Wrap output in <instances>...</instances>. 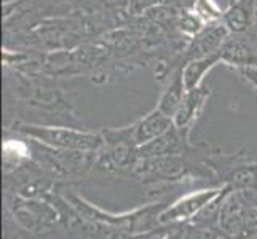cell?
Listing matches in <instances>:
<instances>
[{"mask_svg":"<svg viewBox=\"0 0 257 239\" xmlns=\"http://www.w3.org/2000/svg\"><path fill=\"white\" fill-rule=\"evenodd\" d=\"M233 72L241 77L243 80H246L247 83H249L254 90L257 91V66H252V67H243V69H235Z\"/></svg>","mask_w":257,"mask_h":239,"instance_id":"obj_17","label":"cell"},{"mask_svg":"<svg viewBox=\"0 0 257 239\" xmlns=\"http://www.w3.org/2000/svg\"><path fill=\"white\" fill-rule=\"evenodd\" d=\"M222 23L230 34L254 35L257 31V0H230L222 12Z\"/></svg>","mask_w":257,"mask_h":239,"instance_id":"obj_8","label":"cell"},{"mask_svg":"<svg viewBox=\"0 0 257 239\" xmlns=\"http://www.w3.org/2000/svg\"><path fill=\"white\" fill-rule=\"evenodd\" d=\"M246 193V196L249 198V201L252 202V204L257 207V188H252V190H243Z\"/></svg>","mask_w":257,"mask_h":239,"instance_id":"obj_18","label":"cell"},{"mask_svg":"<svg viewBox=\"0 0 257 239\" xmlns=\"http://www.w3.org/2000/svg\"><path fill=\"white\" fill-rule=\"evenodd\" d=\"M166 4V0H130L128 15L130 16H143L150 8Z\"/></svg>","mask_w":257,"mask_h":239,"instance_id":"obj_16","label":"cell"},{"mask_svg":"<svg viewBox=\"0 0 257 239\" xmlns=\"http://www.w3.org/2000/svg\"><path fill=\"white\" fill-rule=\"evenodd\" d=\"M8 129L16 132L18 136L29 137L47 147L66 150V152H97L104 142L101 132L96 134L75 126L37 125V123L18 120Z\"/></svg>","mask_w":257,"mask_h":239,"instance_id":"obj_1","label":"cell"},{"mask_svg":"<svg viewBox=\"0 0 257 239\" xmlns=\"http://www.w3.org/2000/svg\"><path fill=\"white\" fill-rule=\"evenodd\" d=\"M209 96H211V88L205 85L195 88V90H190L185 94L179 110H177V113L173 118V125L179 131H182L185 136L190 137V132L197 120L200 118V115L205 110L209 101Z\"/></svg>","mask_w":257,"mask_h":239,"instance_id":"obj_10","label":"cell"},{"mask_svg":"<svg viewBox=\"0 0 257 239\" xmlns=\"http://www.w3.org/2000/svg\"><path fill=\"white\" fill-rule=\"evenodd\" d=\"M131 126H133V136H135L136 144L141 147L165 134L173 126V118L155 107L147 115H144L143 118H139L136 123H133Z\"/></svg>","mask_w":257,"mask_h":239,"instance_id":"obj_11","label":"cell"},{"mask_svg":"<svg viewBox=\"0 0 257 239\" xmlns=\"http://www.w3.org/2000/svg\"><path fill=\"white\" fill-rule=\"evenodd\" d=\"M212 171L208 159L203 163L190 161L187 155L163 158H139L133 175L143 182H177L190 177H208Z\"/></svg>","mask_w":257,"mask_h":239,"instance_id":"obj_2","label":"cell"},{"mask_svg":"<svg viewBox=\"0 0 257 239\" xmlns=\"http://www.w3.org/2000/svg\"><path fill=\"white\" fill-rule=\"evenodd\" d=\"M173 229L165 239H224L217 231L211 228L198 226L195 223H174L171 225Z\"/></svg>","mask_w":257,"mask_h":239,"instance_id":"obj_14","label":"cell"},{"mask_svg":"<svg viewBox=\"0 0 257 239\" xmlns=\"http://www.w3.org/2000/svg\"><path fill=\"white\" fill-rule=\"evenodd\" d=\"M222 187H211L206 190L193 191L182 196L181 199L174 201L171 206H168L162 210L160 214V225H174V223H184L198 214L208 202L217 196Z\"/></svg>","mask_w":257,"mask_h":239,"instance_id":"obj_6","label":"cell"},{"mask_svg":"<svg viewBox=\"0 0 257 239\" xmlns=\"http://www.w3.org/2000/svg\"><path fill=\"white\" fill-rule=\"evenodd\" d=\"M189 136L177 129L174 125L168 129L165 134L157 137L150 142L139 147V158H163L174 155H187L193 147H190Z\"/></svg>","mask_w":257,"mask_h":239,"instance_id":"obj_9","label":"cell"},{"mask_svg":"<svg viewBox=\"0 0 257 239\" xmlns=\"http://www.w3.org/2000/svg\"><path fill=\"white\" fill-rule=\"evenodd\" d=\"M12 214L23 228L37 231L53 225L58 220V210L48 202L28 196H15L12 202Z\"/></svg>","mask_w":257,"mask_h":239,"instance_id":"obj_5","label":"cell"},{"mask_svg":"<svg viewBox=\"0 0 257 239\" xmlns=\"http://www.w3.org/2000/svg\"><path fill=\"white\" fill-rule=\"evenodd\" d=\"M192 10L206 24L212 21H220L222 20V12H224L214 4V0H197Z\"/></svg>","mask_w":257,"mask_h":239,"instance_id":"obj_15","label":"cell"},{"mask_svg":"<svg viewBox=\"0 0 257 239\" xmlns=\"http://www.w3.org/2000/svg\"><path fill=\"white\" fill-rule=\"evenodd\" d=\"M220 63L232 70L257 66V42L254 35L230 34L219 51Z\"/></svg>","mask_w":257,"mask_h":239,"instance_id":"obj_7","label":"cell"},{"mask_svg":"<svg viewBox=\"0 0 257 239\" xmlns=\"http://www.w3.org/2000/svg\"><path fill=\"white\" fill-rule=\"evenodd\" d=\"M102 147L97 150V161L113 172H131L139 159V145L133 136V126L104 128L101 131Z\"/></svg>","mask_w":257,"mask_h":239,"instance_id":"obj_3","label":"cell"},{"mask_svg":"<svg viewBox=\"0 0 257 239\" xmlns=\"http://www.w3.org/2000/svg\"><path fill=\"white\" fill-rule=\"evenodd\" d=\"M182 67L176 69L174 72L165 80L166 86L162 91L160 99H158V104H157V109H160L165 115H168V117H171V118H174V115L179 110L185 94H187V88H185L184 78H182Z\"/></svg>","mask_w":257,"mask_h":239,"instance_id":"obj_12","label":"cell"},{"mask_svg":"<svg viewBox=\"0 0 257 239\" xmlns=\"http://www.w3.org/2000/svg\"><path fill=\"white\" fill-rule=\"evenodd\" d=\"M230 35L225 24L220 21H212L205 24L198 34H195L193 37L187 42L184 51H182V63H189L193 59L208 58L212 55H219L220 48H222L224 42Z\"/></svg>","mask_w":257,"mask_h":239,"instance_id":"obj_4","label":"cell"},{"mask_svg":"<svg viewBox=\"0 0 257 239\" xmlns=\"http://www.w3.org/2000/svg\"><path fill=\"white\" fill-rule=\"evenodd\" d=\"M220 63V55H212L208 58H200L185 63L182 67V78L187 91L195 90L203 85L205 77Z\"/></svg>","mask_w":257,"mask_h":239,"instance_id":"obj_13","label":"cell"}]
</instances>
